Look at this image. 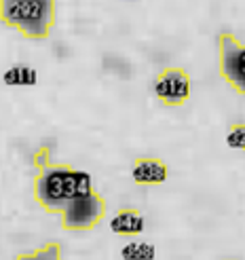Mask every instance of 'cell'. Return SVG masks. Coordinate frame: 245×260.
Segmentation results:
<instances>
[{"mask_svg":"<svg viewBox=\"0 0 245 260\" xmlns=\"http://www.w3.org/2000/svg\"><path fill=\"white\" fill-rule=\"evenodd\" d=\"M91 190H95L91 176L68 163H51L38 170L34 180V199L51 214H61L74 199Z\"/></svg>","mask_w":245,"mask_h":260,"instance_id":"6da1fadb","label":"cell"},{"mask_svg":"<svg viewBox=\"0 0 245 260\" xmlns=\"http://www.w3.org/2000/svg\"><path fill=\"white\" fill-rule=\"evenodd\" d=\"M0 17L30 41H47L57 19V0H0Z\"/></svg>","mask_w":245,"mask_h":260,"instance_id":"7a4b0ae2","label":"cell"},{"mask_svg":"<svg viewBox=\"0 0 245 260\" xmlns=\"http://www.w3.org/2000/svg\"><path fill=\"white\" fill-rule=\"evenodd\" d=\"M106 199L97 190H91L85 197L74 199L61 212V226L66 231H93L106 216Z\"/></svg>","mask_w":245,"mask_h":260,"instance_id":"3957f363","label":"cell"},{"mask_svg":"<svg viewBox=\"0 0 245 260\" xmlns=\"http://www.w3.org/2000/svg\"><path fill=\"white\" fill-rule=\"evenodd\" d=\"M220 51V74L237 93L245 95V43L235 34L222 32L218 36Z\"/></svg>","mask_w":245,"mask_h":260,"instance_id":"277c9868","label":"cell"},{"mask_svg":"<svg viewBox=\"0 0 245 260\" xmlns=\"http://www.w3.org/2000/svg\"><path fill=\"white\" fill-rule=\"evenodd\" d=\"M154 95L167 108H180L190 100V74L178 66L163 68L154 79Z\"/></svg>","mask_w":245,"mask_h":260,"instance_id":"5b68a950","label":"cell"},{"mask_svg":"<svg viewBox=\"0 0 245 260\" xmlns=\"http://www.w3.org/2000/svg\"><path fill=\"white\" fill-rule=\"evenodd\" d=\"M169 176V167L163 159L157 157H142L135 159L131 167V178L139 186H159Z\"/></svg>","mask_w":245,"mask_h":260,"instance_id":"8992f818","label":"cell"},{"mask_svg":"<svg viewBox=\"0 0 245 260\" xmlns=\"http://www.w3.org/2000/svg\"><path fill=\"white\" fill-rule=\"evenodd\" d=\"M146 229V220L142 216L139 210H133V207H125V210H119L110 220V231L114 235L121 237H135L142 235Z\"/></svg>","mask_w":245,"mask_h":260,"instance_id":"52a82bcc","label":"cell"},{"mask_svg":"<svg viewBox=\"0 0 245 260\" xmlns=\"http://www.w3.org/2000/svg\"><path fill=\"white\" fill-rule=\"evenodd\" d=\"M13 260H63L61 258V245L57 241H51V243H45L43 248H38L34 252L17 254Z\"/></svg>","mask_w":245,"mask_h":260,"instance_id":"ba28073f","label":"cell"},{"mask_svg":"<svg viewBox=\"0 0 245 260\" xmlns=\"http://www.w3.org/2000/svg\"><path fill=\"white\" fill-rule=\"evenodd\" d=\"M36 81H38V74L30 66H15L7 70L5 74L7 85H36Z\"/></svg>","mask_w":245,"mask_h":260,"instance_id":"9c48e42d","label":"cell"},{"mask_svg":"<svg viewBox=\"0 0 245 260\" xmlns=\"http://www.w3.org/2000/svg\"><path fill=\"white\" fill-rule=\"evenodd\" d=\"M157 250L150 243H127L121 250L123 260H154Z\"/></svg>","mask_w":245,"mask_h":260,"instance_id":"30bf717a","label":"cell"},{"mask_svg":"<svg viewBox=\"0 0 245 260\" xmlns=\"http://www.w3.org/2000/svg\"><path fill=\"white\" fill-rule=\"evenodd\" d=\"M226 144L233 150H245V123H235L228 127Z\"/></svg>","mask_w":245,"mask_h":260,"instance_id":"8fae6325","label":"cell"},{"mask_svg":"<svg viewBox=\"0 0 245 260\" xmlns=\"http://www.w3.org/2000/svg\"><path fill=\"white\" fill-rule=\"evenodd\" d=\"M32 163L38 167V170H43V167H47V165H51L53 161H51V146H41L34 154H32Z\"/></svg>","mask_w":245,"mask_h":260,"instance_id":"7c38bea8","label":"cell"},{"mask_svg":"<svg viewBox=\"0 0 245 260\" xmlns=\"http://www.w3.org/2000/svg\"><path fill=\"white\" fill-rule=\"evenodd\" d=\"M226 260H237V258H226Z\"/></svg>","mask_w":245,"mask_h":260,"instance_id":"4fadbf2b","label":"cell"}]
</instances>
